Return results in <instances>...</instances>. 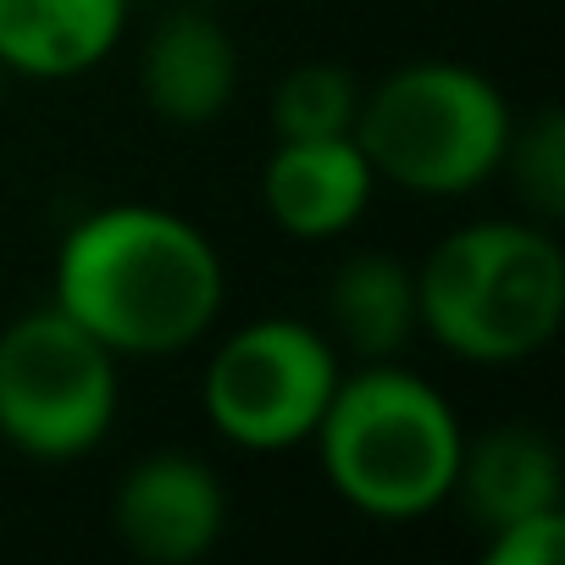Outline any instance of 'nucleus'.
<instances>
[{"mask_svg":"<svg viewBox=\"0 0 565 565\" xmlns=\"http://www.w3.org/2000/svg\"><path fill=\"white\" fill-rule=\"evenodd\" d=\"M344 377L339 344L300 317H255L233 328L200 377L211 433L244 455L306 449Z\"/></svg>","mask_w":565,"mask_h":565,"instance_id":"423d86ee","label":"nucleus"},{"mask_svg":"<svg viewBox=\"0 0 565 565\" xmlns=\"http://www.w3.org/2000/svg\"><path fill=\"white\" fill-rule=\"evenodd\" d=\"M200 7H222V0H200Z\"/></svg>","mask_w":565,"mask_h":565,"instance_id":"dca6fc26","label":"nucleus"},{"mask_svg":"<svg viewBox=\"0 0 565 565\" xmlns=\"http://www.w3.org/2000/svg\"><path fill=\"white\" fill-rule=\"evenodd\" d=\"M449 504L477 532H493L515 515L565 504V466H559L554 438L526 427V422H499L477 438L466 433Z\"/></svg>","mask_w":565,"mask_h":565,"instance_id":"9b49d317","label":"nucleus"},{"mask_svg":"<svg viewBox=\"0 0 565 565\" xmlns=\"http://www.w3.org/2000/svg\"><path fill=\"white\" fill-rule=\"evenodd\" d=\"M134 0H0V73L73 84L106 67L128 34Z\"/></svg>","mask_w":565,"mask_h":565,"instance_id":"9d476101","label":"nucleus"},{"mask_svg":"<svg viewBox=\"0 0 565 565\" xmlns=\"http://www.w3.org/2000/svg\"><path fill=\"white\" fill-rule=\"evenodd\" d=\"M366 84L339 62H300L271 89V134L277 139H339L355 134Z\"/></svg>","mask_w":565,"mask_h":565,"instance_id":"ddd939ff","label":"nucleus"},{"mask_svg":"<svg viewBox=\"0 0 565 565\" xmlns=\"http://www.w3.org/2000/svg\"><path fill=\"white\" fill-rule=\"evenodd\" d=\"M515 134L510 95L471 62L427 56L383 73L361 95L355 145L377 183L416 200H466L499 178Z\"/></svg>","mask_w":565,"mask_h":565,"instance_id":"20e7f679","label":"nucleus"},{"mask_svg":"<svg viewBox=\"0 0 565 565\" xmlns=\"http://www.w3.org/2000/svg\"><path fill=\"white\" fill-rule=\"evenodd\" d=\"M328 339L350 361H405L422 339L416 311V266L394 249H355L328 277Z\"/></svg>","mask_w":565,"mask_h":565,"instance_id":"f8f14e48","label":"nucleus"},{"mask_svg":"<svg viewBox=\"0 0 565 565\" xmlns=\"http://www.w3.org/2000/svg\"><path fill=\"white\" fill-rule=\"evenodd\" d=\"M122 416V361L51 300L0 328V444L40 466L89 460Z\"/></svg>","mask_w":565,"mask_h":565,"instance_id":"39448f33","label":"nucleus"},{"mask_svg":"<svg viewBox=\"0 0 565 565\" xmlns=\"http://www.w3.org/2000/svg\"><path fill=\"white\" fill-rule=\"evenodd\" d=\"M565 554V504L515 515L493 532H482V559L488 565H554Z\"/></svg>","mask_w":565,"mask_h":565,"instance_id":"2eb2a0df","label":"nucleus"},{"mask_svg":"<svg viewBox=\"0 0 565 565\" xmlns=\"http://www.w3.org/2000/svg\"><path fill=\"white\" fill-rule=\"evenodd\" d=\"M377 172L355 134L339 139H277L260 167V205L295 244H333L372 211Z\"/></svg>","mask_w":565,"mask_h":565,"instance_id":"1a4fd4ad","label":"nucleus"},{"mask_svg":"<svg viewBox=\"0 0 565 565\" xmlns=\"http://www.w3.org/2000/svg\"><path fill=\"white\" fill-rule=\"evenodd\" d=\"M311 449L333 499L366 521L405 526L449 504L466 422L449 394L405 361H355V372L339 377Z\"/></svg>","mask_w":565,"mask_h":565,"instance_id":"f03ea898","label":"nucleus"},{"mask_svg":"<svg viewBox=\"0 0 565 565\" xmlns=\"http://www.w3.org/2000/svg\"><path fill=\"white\" fill-rule=\"evenodd\" d=\"M499 178H510V189L521 200V216L559 227V216H565V117L554 106L532 111L526 122L515 117Z\"/></svg>","mask_w":565,"mask_h":565,"instance_id":"4468645a","label":"nucleus"},{"mask_svg":"<svg viewBox=\"0 0 565 565\" xmlns=\"http://www.w3.org/2000/svg\"><path fill=\"white\" fill-rule=\"evenodd\" d=\"M111 532L145 565H194L227 532V488L189 449L139 455L111 493Z\"/></svg>","mask_w":565,"mask_h":565,"instance_id":"0eeeda50","label":"nucleus"},{"mask_svg":"<svg viewBox=\"0 0 565 565\" xmlns=\"http://www.w3.org/2000/svg\"><path fill=\"white\" fill-rule=\"evenodd\" d=\"M238 45L222 29L216 7H200V0H178V12H167L139 45V95L167 128L222 122L238 100Z\"/></svg>","mask_w":565,"mask_h":565,"instance_id":"6e6552de","label":"nucleus"},{"mask_svg":"<svg viewBox=\"0 0 565 565\" xmlns=\"http://www.w3.org/2000/svg\"><path fill=\"white\" fill-rule=\"evenodd\" d=\"M51 306L117 361H172L211 339L227 311L216 238L150 200L84 211L51 260Z\"/></svg>","mask_w":565,"mask_h":565,"instance_id":"f257e3e1","label":"nucleus"},{"mask_svg":"<svg viewBox=\"0 0 565 565\" xmlns=\"http://www.w3.org/2000/svg\"><path fill=\"white\" fill-rule=\"evenodd\" d=\"M422 333L466 366L537 361L565 328V249L548 222L477 216L416 266Z\"/></svg>","mask_w":565,"mask_h":565,"instance_id":"7ed1b4c3","label":"nucleus"}]
</instances>
